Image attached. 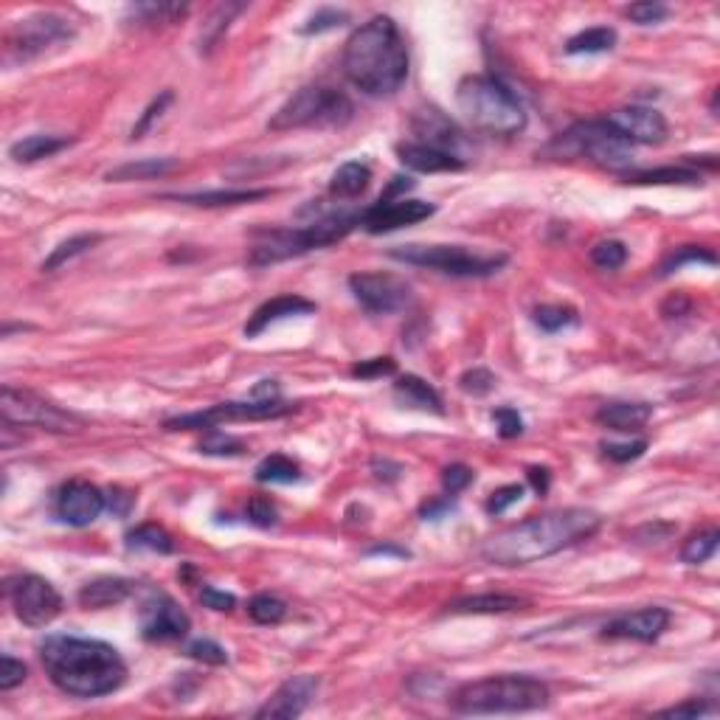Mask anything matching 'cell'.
Wrapping results in <instances>:
<instances>
[{
    "mask_svg": "<svg viewBox=\"0 0 720 720\" xmlns=\"http://www.w3.org/2000/svg\"><path fill=\"white\" fill-rule=\"evenodd\" d=\"M600 526V515L594 510H583V507L529 515L526 521H518V524L495 532L493 538L484 540L481 557L493 566H504V569L529 566V563H538L543 557L557 555L574 543L597 535Z\"/></svg>",
    "mask_w": 720,
    "mask_h": 720,
    "instance_id": "6da1fadb",
    "label": "cell"
},
{
    "mask_svg": "<svg viewBox=\"0 0 720 720\" xmlns=\"http://www.w3.org/2000/svg\"><path fill=\"white\" fill-rule=\"evenodd\" d=\"M40 661L51 684L74 698H102L124 687L127 664L121 653L99 639L45 636Z\"/></svg>",
    "mask_w": 720,
    "mask_h": 720,
    "instance_id": "7a4b0ae2",
    "label": "cell"
},
{
    "mask_svg": "<svg viewBox=\"0 0 720 720\" xmlns=\"http://www.w3.org/2000/svg\"><path fill=\"white\" fill-rule=\"evenodd\" d=\"M344 71L366 96H391L408 76V48L397 23L386 15L366 20L346 40Z\"/></svg>",
    "mask_w": 720,
    "mask_h": 720,
    "instance_id": "3957f363",
    "label": "cell"
},
{
    "mask_svg": "<svg viewBox=\"0 0 720 720\" xmlns=\"http://www.w3.org/2000/svg\"><path fill=\"white\" fill-rule=\"evenodd\" d=\"M549 687L532 675H490L462 684L450 698L459 715H518L549 706Z\"/></svg>",
    "mask_w": 720,
    "mask_h": 720,
    "instance_id": "277c9868",
    "label": "cell"
},
{
    "mask_svg": "<svg viewBox=\"0 0 720 720\" xmlns=\"http://www.w3.org/2000/svg\"><path fill=\"white\" fill-rule=\"evenodd\" d=\"M456 105L473 130L510 138L526 127V110L507 85L493 76H465L456 88Z\"/></svg>",
    "mask_w": 720,
    "mask_h": 720,
    "instance_id": "5b68a950",
    "label": "cell"
},
{
    "mask_svg": "<svg viewBox=\"0 0 720 720\" xmlns=\"http://www.w3.org/2000/svg\"><path fill=\"white\" fill-rule=\"evenodd\" d=\"M363 220L358 211H338V214H327L318 217L304 228H273V231H262L256 237L254 248L248 254V262L254 268H265V265H276L293 256H304L318 248H327L332 242L344 240L349 231H355Z\"/></svg>",
    "mask_w": 720,
    "mask_h": 720,
    "instance_id": "8992f818",
    "label": "cell"
},
{
    "mask_svg": "<svg viewBox=\"0 0 720 720\" xmlns=\"http://www.w3.org/2000/svg\"><path fill=\"white\" fill-rule=\"evenodd\" d=\"M355 116V105L349 96L335 88H321L310 85L301 88L296 96H290L285 105L273 113L268 121V130L285 133V130H304V127H344L346 121Z\"/></svg>",
    "mask_w": 720,
    "mask_h": 720,
    "instance_id": "52a82bcc",
    "label": "cell"
},
{
    "mask_svg": "<svg viewBox=\"0 0 720 720\" xmlns=\"http://www.w3.org/2000/svg\"><path fill=\"white\" fill-rule=\"evenodd\" d=\"M391 259L405 262V265H417V268H431L448 276L459 279H481V276H493L507 265V254H476L467 251L462 245H400L391 248Z\"/></svg>",
    "mask_w": 720,
    "mask_h": 720,
    "instance_id": "ba28073f",
    "label": "cell"
},
{
    "mask_svg": "<svg viewBox=\"0 0 720 720\" xmlns=\"http://www.w3.org/2000/svg\"><path fill=\"white\" fill-rule=\"evenodd\" d=\"M71 37H74L71 20L57 15V12H37V15L23 17L6 31L3 62L6 65H26V62L48 54L57 45L71 43Z\"/></svg>",
    "mask_w": 720,
    "mask_h": 720,
    "instance_id": "9c48e42d",
    "label": "cell"
},
{
    "mask_svg": "<svg viewBox=\"0 0 720 720\" xmlns=\"http://www.w3.org/2000/svg\"><path fill=\"white\" fill-rule=\"evenodd\" d=\"M555 150L563 155H585L588 161L611 172H625L633 164V144H628L605 119L580 121L569 127L555 141Z\"/></svg>",
    "mask_w": 720,
    "mask_h": 720,
    "instance_id": "30bf717a",
    "label": "cell"
},
{
    "mask_svg": "<svg viewBox=\"0 0 720 720\" xmlns=\"http://www.w3.org/2000/svg\"><path fill=\"white\" fill-rule=\"evenodd\" d=\"M0 414L6 425H20V428L34 425V428H43L51 434H76L85 428L82 417H76L34 391L15 389V386H3L0 391Z\"/></svg>",
    "mask_w": 720,
    "mask_h": 720,
    "instance_id": "8fae6325",
    "label": "cell"
},
{
    "mask_svg": "<svg viewBox=\"0 0 720 720\" xmlns=\"http://www.w3.org/2000/svg\"><path fill=\"white\" fill-rule=\"evenodd\" d=\"M6 594L15 616L29 628H45L62 614V597L40 574H17L6 583Z\"/></svg>",
    "mask_w": 720,
    "mask_h": 720,
    "instance_id": "7c38bea8",
    "label": "cell"
},
{
    "mask_svg": "<svg viewBox=\"0 0 720 720\" xmlns=\"http://www.w3.org/2000/svg\"><path fill=\"white\" fill-rule=\"evenodd\" d=\"M296 405H287L282 400H248V403H220L209 411L197 414H183L175 420H166V431H197V428H217L223 422H248V420H273L285 417Z\"/></svg>",
    "mask_w": 720,
    "mask_h": 720,
    "instance_id": "4fadbf2b",
    "label": "cell"
},
{
    "mask_svg": "<svg viewBox=\"0 0 720 720\" xmlns=\"http://www.w3.org/2000/svg\"><path fill=\"white\" fill-rule=\"evenodd\" d=\"M349 290L360 307L372 315L400 313L414 299L411 285L397 273H352Z\"/></svg>",
    "mask_w": 720,
    "mask_h": 720,
    "instance_id": "5bb4252c",
    "label": "cell"
},
{
    "mask_svg": "<svg viewBox=\"0 0 720 720\" xmlns=\"http://www.w3.org/2000/svg\"><path fill=\"white\" fill-rule=\"evenodd\" d=\"M141 636L147 642H178L192 630V619L164 591H150L141 602Z\"/></svg>",
    "mask_w": 720,
    "mask_h": 720,
    "instance_id": "9a60e30c",
    "label": "cell"
},
{
    "mask_svg": "<svg viewBox=\"0 0 720 720\" xmlns=\"http://www.w3.org/2000/svg\"><path fill=\"white\" fill-rule=\"evenodd\" d=\"M107 510V495L85 479L62 484L54 495V515L68 526H90Z\"/></svg>",
    "mask_w": 720,
    "mask_h": 720,
    "instance_id": "2e32d148",
    "label": "cell"
},
{
    "mask_svg": "<svg viewBox=\"0 0 720 720\" xmlns=\"http://www.w3.org/2000/svg\"><path fill=\"white\" fill-rule=\"evenodd\" d=\"M436 206L425 203V200H377L372 209L363 211L360 228H366L369 234H389L403 225H414L434 217Z\"/></svg>",
    "mask_w": 720,
    "mask_h": 720,
    "instance_id": "e0dca14e",
    "label": "cell"
},
{
    "mask_svg": "<svg viewBox=\"0 0 720 720\" xmlns=\"http://www.w3.org/2000/svg\"><path fill=\"white\" fill-rule=\"evenodd\" d=\"M605 121H608L628 144H647V147H653V144L667 141V133H670L664 116H661L659 110H653V107H619L614 113H608Z\"/></svg>",
    "mask_w": 720,
    "mask_h": 720,
    "instance_id": "ac0fdd59",
    "label": "cell"
},
{
    "mask_svg": "<svg viewBox=\"0 0 720 720\" xmlns=\"http://www.w3.org/2000/svg\"><path fill=\"white\" fill-rule=\"evenodd\" d=\"M315 692H318V675H293V678H287L285 684L270 695L265 704L256 709V718H299L301 712L313 704Z\"/></svg>",
    "mask_w": 720,
    "mask_h": 720,
    "instance_id": "d6986e66",
    "label": "cell"
},
{
    "mask_svg": "<svg viewBox=\"0 0 720 720\" xmlns=\"http://www.w3.org/2000/svg\"><path fill=\"white\" fill-rule=\"evenodd\" d=\"M670 611L667 608H639L633 614H622L611 619L605 628H602V639H630V642H656L664 630L670 628Z\"/></svg>",
    "mask_w": 720,
    "mask_h": 720,
    "instance_id": "ffe728a7",
    "label": "cell"
},
{
    "mask_svg": "<svg viewBox=\"0 0 720 720\" xmlns=\"http://www.w3.org/2000/svg\"><path fill=\"white\" fill-rule=\"evenodd\" d=\"M411 130L417 135L414 144H422V147H434V150L442 152H453L459 155V144H462V133L456 130V124L442 116L439 110L434 107H425V110H417L414 119H411Z\"/></svg>",
    "mask_w": 720,
    "mask_h": 720,
    "instance_id": "44dd1931",
    "label": "cell"
},
{
    "mask_svg": "<svg viewBox=\"0 0 720 720\" xmlns=\"http://www.w3.org/2000/svg\"><path fill=\"white\" fill-rule=\"evenodd\" d=\"M315 313V304L310 299H304V296H276V299L265 301L262 307H256L254 315L248 318V324H245V335L248 338H256V335H262V332L268 330L270 324H276V321H285V318H293V315H310Z\"/></svg>",
    "mask_w": 720,
    "mask_h": 720,
    "instance_id": "7402d4cb",
    "label": "cell"
},
{
    "mask_svg": "<svg viewBox=\"0 0 720 720\" xmlns=\"http://www.w3.org/2000/svg\"><path fill=\"white\" fill-rule=\"evenodd\" d=\"M397 155H400V164L414 169V172H422V175H436V172H459L465 169V161L453 152H442L434 150V147H422V144H400L397 147Z\"/></svg>",
    "mask_w": 720,
    "mask_h": 720,
    "instance_id": "603a6c76",
    "label": "cell"
},
{
    "mask_svg": "<svg viewBox=\"0 0 720 720\" xmlns=\"http://www.w3.org/2000/svg\"><path fill=\"white\" fill-rule=\"evenodd\" d=\"M135 583L133 580H124V577H99L93 583L82 585L79 588V605L82 608H93V611H102V608H113L124 602L133 594Z\"/></svg>",
    "mask_w": 720,
    "mask_h": 720,
    "instance_id": "cb8c5ba5",
    "label": "cell"
},
{
    "mask_svg": "<svg viewBox=\"0 0 720 720\" xmlns=\"http://www.w3.org/2000/svg\"><path fill=\"white\" fill-rule=\"evenodd\" d=\"M650 417H653V405L647 403H605L597 411V422L619 434H639Z\"/></svg>",
    "mask_w": 720,
    "mask_h": 720,
    "instance_id": "d4e9b609",
    "label": "cell"
},
{
    "mask_svg": "<svg viewBox=\"0 0 720 720\" xmlns=\"http://www.w3.org/2000/svg\"><path fill=\"white\" fill-rule=\"evenodd\" d=\"M71 144H74V138H68V135H26V138H20V141H15L9 147V158L17 161V164H34V161L57 155V152L71 147Z\"/></svg>",
    "mask_w": 720,
    "mask_h": 720,
    "instance_id": "484cf974",
    "label": "cell"
},
{
    "mask_svg": "<svg viewBox=\"0 0 720 720\" xmlns=\"http://www.w3.org/2000/svg\"><path fill=\"white\" fill-rule=\"evenodd\" d=\"M394 397L397 403L408 405V408H420V411H434V414H445L442 408V397L436 394L434 386H428L422 377L405 375L394 383Z\"/></svg>",
    "mask_w": 720,
    "mask_h": 720,
    "instance_id": "4316f807",
    "label": "cell"
},
{
    "mask_svg": "<svg viewBox=\"0 0 720 720\" xmlns=\"http://www.w3.org/2000/svg\"><path fill=\"white\" fill-rule=\"evenodd\" d=\"M630 186H701V172L687 166H659L642 172H625Z\"/></svg>",
    "mask_w": 720,
    "mask_h": 720,
    "instance_id": "83f0119b",
    "label": "cell"
},
{
    "mask_svg": "<svg viewBox=\"0 0 720 720\" xmlns=\"http://www.w3.org/2000/svg\"><path fill=\"white\" fill-rule=\"evenodd\" d=\"M524 605L526 600L512 594H476V597L450 602L448 614H512V611H521Z\"/></svg>",
    "mask_w": 720,
    "mask_h": 720,
    "instance_id": "f1b7e54d",
    "label": "cell"
},
{
    "mask_svg": "<svg viewBox=\"0 0 720 720\" xmlns=\"http://www.w3.org/2000/svg\"><path fill=\"white\" fill-rule=\"evenodd\" d=\"M180 166L178 158H141V161H130L107 172L110 183H127V180H155L172 175Z\"/></svg>",
    "mask_w": 720,
    "mask_h": 720,
    "instance_id": "f546056e",
    "label": "cell"
},
{
    "mask_svg": "<svg viewBox=\"0 0 720 720\" xmlns=\"http://www.w3.org/2000/svg\"><path fill=\"white\" fill-rule=\"evenodd\" d=\"M268 195V189H217V192H195V195H169V200L189 203V206H203V209H214V206L254 203V200H262V197Z\"/></svg>",
    "mask_w": 720,
    "mask_h": 720,
    "instance_id": "4dcf8cb0",
    "label": "cell"
},
{
    "mask_svg": "<svg viewBox=\"0 0 720 720\" xmlns=\"http://www.w3.org/2000/svg\"><path fill=\"white\" fill-rule=\"evenodd\" d=\"M372 183V169L360 161H349V164L338 166L330 180V195L341 197V200H352L360 197Z\"/></svg>",
    "mask_w": 720,
    "mask_h": 720,
    "instance_id": "1f68e13d",
    "label": "cell"
},
{
    "mask_svg": "<svg viewBox=\"0 0 720 720\" xmlns=\"http://www.w3.org/2000/svg\"><path fill=\"white\" fill-rule=\"evenodd\" d=\"M127 549H147V552H158V555H172L175 552V540H172V535L166 532L164 526L141 524L127 535Z\"/></svg>",
    "mask_w": 720,
    "mask_h": 720,
    "instance_id": "d6a6232c",
    "label": "cell"
},
{
    "mask_svg": "<svg viewBox=\"0 0 720 720\" xmlns=\"http://www.w3.org/2000/svg\"><path fill=\"white\" fill-rule=\"evenodd\" d=\"M299 479V465H296L293 459L282 456V453L265 456V459L256 465V481H262V484H293V481Z\"/></svg>",
    "mask_w": 720,
    "mask_h": 720,
    "instance_id": "836d02e7",
    "label": "cell"
},
{
    "mask_svg": "<svg viewBox=\"0 0 720 720\" xmlns=\"http://www.w3.org/2000/svg\"><path fill=\"white\" fill-rule=\"evenodd\" d=\"M616 45V31L608 26H594V29H585L580 34H574L566 51L569 54H602V51H611Z\"/></svg>",
    "mask_w": 720,
    "mask_h": 720,
    "instance_id": "e575fe53",
    "label": "cell"
},
{
    "mask_svg": "<svg viewBox=\"0 0 720 720\" xmlns=\"http://www.w3.org/2000/svg\"><path fill=\"white\" fill-rule=\"evenodd\" d=\"M245 9V3H223L211 12L209 23H203V34H200V51H209L214 45L220 43L223 31H228L231 20L240 15Z\"/></svg>",
    "mask_w": 720,
    "mask_h": 720,
    "instance_id": "d590c367",
    "label": "cell"
},
{
    "mask_svg": "<svg viewBox=\"0 0 720 720\" xmlns=\"http://www.w3.org/2000/svg\"><path fill=\"white\" fill-rule=\"evenodd\" d=\"M99 240H102L99 234H76V237H71V240L60 242V245L51 251V256L45 259L43 268L40 270H43V273H54V270L62 268V265H68L74 256L90 251V248H93V245H96Z\"/></svg>",
    "mask_w": 720,
    "mask_h": 720,
    "instance_id": "8d00e7d4",
    "label": "cell"
},
{
    "mask_svg": "<svg viewBox=\"0 0 720 720\" xmlns=\"http://www.w3.org/2000/svg\"><path fill=\"white\" fill-rule=\"evenodd\" d=\"M186 9L189 6L183 3H138L127 9V15H133L138 23L155 26V23H175L178 17L186 15Z\"/></svg>",
    "mask_w": 720,
    "mask_h": 720,
    "instance_id": "74e56055",
    "label": "cell"
},
{
    "mask_svg": "<svg viewBox=\"0 0 720 720\" xmlns=\"http://www.w3.org/2000/svg\"><path fill=\"white\" fill-rule=\"evenodd\" d=\"M718 540H720V532L715 526H709L704 532H698V535H692L684 546H681V560L684 563H690V566H698V563H706L709 557L715 555V549H718Z\"/></svg>",
    "mask_w": 720,
    "mask_h": 720,
    "instance_id": "f35d334b",
    "label": "cell"
},
{
    "mask_svg": "<svg viewBox=\"0 0 720 720\" xmlns=\"http://www.w3.org/2000/svg\"><path fill=\"white\" fill-rule=\"evenodd\" d=\"M535 324H538L543 332H560L566 327H574L577 324V310L571 307H563V304H540L535 310Z\"/></svg>",
    "mask_w": 720,
    "mask_h": 720,
    "instance_id": "ab89813d",
    "label": "cell"
},
{
    "mask_svg": "<svg viewBox=\"0 0 720 720\" xmlns=\"http://www.w3.org/2000/svg\"><path fill=\"white\" fill-rule=\"evenodd\" d=\"M701 262L704 265H718V256H715V251L701 248V245H684L661 265V276H670V273L681 270L684 265H701Z\"/></svg>",
    "mask_w": 720,
    "mask_h": 720,
    "instance_id": "60d3db41",
    "label": "cell"
},
{
    "mask_svg": "<svg viewBox=\"0 0 720 720\" xmlns=\"http://www.w3.org/2000/svg\"><path fill=\"white\" fill-rule=\"evenodd\" d=\"M248 616L259 625H279L287 616V605L273 594H256L254 600L248 602Z\"/></svg>",
    "mask_w": 720,
    "mask_h": 720,
    "instance_id": "b9f144b4",
    "label": "cell"
},
{
    "mask_svg": "<svg viewBox=\"0 0 720 720\" xmlns=\"http://www.w3.org/2000/svg\"><path fill=\"white\" fill-rule=\"evenodd\" d=\"M242 450H245L242 439L223 434L217 428H211L209 434L203 436V442H200V453H206V456H240Z\"/></svg>",
    "mask_w": 720,
    "mask_h": 720,
    "instance_id": "7bdbcfd3",
    "label": "cell"
},
{
    "mask_svg": "<svg viewBox=\"0 0 720 720\" xmlns=\"http://www.w3.org/2000/svg\"><path fill=\"white\" fill-rule=\"evenodd\" d=\"M625 259H628V248H625V242L619 240H602L591 248V262L602 270L622 268Z\"/></svg>",
    "mask_w": 720,
    "mask_h": 720,
    "instance_id": "ee69618b",
    "label": "cell"
},
{
    "mask_svg": "<svg viewBox=\"0 0 720 720\" xmlns=\"http://www.w3.org/2000/svg\"><path fill=\"white\" fill-rule=\"evenodd\" d=\"M186 656L195 661H203V664H211V667H223V664H228L225 647H220L217 642H211V639H195V642H189V645H186Z\"/></svg>",
    "mask_w": 720,
    "mask_h": 720,
    "instance_id": "f6af8a7d",
    "label": "cell"
},
{
    "mask_svg": "<svg viewBox=\"0 0 720 720\" xmlns=\"http://www.w3.org/2000/svg\"><path fill=\"white\" fill-rule=\"evenodd\" d=\"M172 105V90H164L158 99H152V105L144 110V116L138 119V124L133 127V133H130V138L133 141H138V138H144V135L150 133L152 130V124H155V119H161L164 116V110L166 107Z\"/></svg>",
    "mask_w": 720,
    "mask_h": 720,
    "instance_id": "bcb514c9",
    "label": "cell"
},
{
    "mask_svg": "<svg viewBox=\"0 0 720 720\" xmlns=\"http://www.w3.org/2000/svg\"><path fill=\"white\" fill-rule=\"evenodd\" d=\"M524 498V487L521 484H504V487H498L490 498H487V504H484V510L490 512V515H501V512H507L512 504H518Z\"/></svg>",
    "mask_w": 720,
    "mask_h": 720,
    "instance_id": "7dc6e473",
    "label": "cell"
},
{
    "mask_svg": "<svg viewBox=\"0 0 720 720\" xmlns=\"http://www.w3.org/2000/svg\"><path fill=\"white\" fill-rule=\"evenodd\" d=\"M667 15H670V9L664 3H653V0L628 6V17L636 26H653V23H661Z\"/></svg>",
    "mask_w": 720,
    "mask_h": 720,
    "instance_id": "c3c4849f",
    "label": "cell"
},
{
    "mask_svg": "<svg viewBox=\"0 0 720 720\" xmlns=\"http://www.w3.org/2000/svg\"><path fill=\"white\" fill-rule=\"evenodd\" d=\"M248 518H251V524L262 526V529H268L279 521V510H276V504L265 498V495H254L251 501H248Z\"/></svg>",
    "mask_w": 720,
    "mask_h": 720,
    "instance_id": "681fc988",
    "label": "cell"
},
{
    "mask_svg": "<svg viewBox=\"0 0 720 720\" xmlns=\"http://www.w3.org/2000/svg\"><path fill=\"white\" fill-rule=\"evenodd\" d=\"M473 479H476V473L467 465H450L442 470V487L448 495H459L462 490H467Z\"/></svg>",
    "mask_w": 720,
    "mask_h": 720,
    "instance_id": "f907efd6",
    "label": "cell"
},
{
    "mask_svg": "<svg viewBox=\"0 0 720 720\" xmlns=\"http://www.w3.org/2000/svg\"><path fill=\"white\" fill-rule=\"evenodd\" d=\"M349 15L346 12H338V9H318L310 20H307V26H304V34H321V31H330V29H338V26H344Z\"/></svg>",
    "mask_w": 720,
    "mask_h": 720,
    "instance_id": "816d5d0a",
    "label": "cell"
},
{
    "mask_svg": "<svg viewBox=\"0 0 720 720\" xmlns=\"http://www.w3.org/2000/svg\"><path fill=\"white\" fill-rule=\"evenodd\" d=\"M397 363L391 358H372V360H360L352 366V377H360V380H377V377H389L394 375Z\"/></svg>",
    "mask_w": 720,
    "mask_h": 720,
    "instance_id": "f5cc1de1",
    "label": "cell"
},
{
    "mask_svg": "<svg viewBox=\"0 0 720 720\" xmlns=\"http://www.w3.org/2000/svg\"><path fill=\"white\" fill-rule=\"evenodd\" d=\"M715 712H718L715 704H709L704 698H690L684 704L664 709L661 715H667V718H704V715H715Z\"/></svg>",
    "mask_w": 720,
    "mask_h": 720,
    "instance_id": "db71d44e",
    "label": "cell"
},
{
    "mask_svg": "<svg viewBox=\"0 0 720 720\" xmlns=\"http://www.w3.org/2000/svg\"><path fill=\"white\" fill-rule=\"evenodd\" d=\"M3 670H0V690L9 692L20 687L23 681H26V664L23 661H17L15 656H3Z\"/></svg>",
    "mask_w": 720,
    "mask_h": 720,
    "instance_id": "11a10c76",
    "label": "cell"
},
{
    "mask_svg": "<svg viewBox=\"0 0 720 720\" xmlns=\"http://www.w3.org/2000/svg\"><path fill=\"white\" fill-rule=\"evenodd\" d=\"M459 386H462V391H467V394H476V397H481V394L493 391L495 377H493V372H487V369H470V372L462 375Z\"/></svg>",
    "mask_w": 720,
    "mask_h": 720,
    "instance_id": "9f6ffc18",
    "label": "cell"
},
{
    "mask_svg": "<svg viewBox=\"0 0 720 720\" xmlns=\"http://www.w3.org/2000/svg\"><path fill=\"white\" fill-rule=\"evenodd\" d=\"M493 420L498 425V434L504 436V439L524 434V420H521V414L515 408H498V411H493Z\"/></svg>",
    "mask_w": 720,
    "mask_h": 720,
    "instance_id": "6f0895ef",
    "label": "cell"
},
{
    "mask_svg": "<svg viewBox=\"0 0 720 720\" xmlns=\"http://www.w3.org/2000/svg\"><path fill=\"white\" fill-rule=\"evenodd\" d=\"M602 450H605L608 459L625 465V462H633V459H639V456L645 453L647 442L645 439H636V442H630V445H602Z\"/></svg>",
    "mask_w": 720,
    "mask_h": 720,
    "instance_id": "680465c9",
    "label": "cell"
},
{
    "mask_svg": "<svg viewBox=\"0 0 720 720\" xmlns=\"http://www.w3.org/2000/svg\"><path fill=\"white\" fill-rule=\"evenodd\" d=\"M200 602H203L206 608H211V611H231V608L237 605V597H234V594H225V591L214 588V585H203Z\"/></svg>",
    "mask_w": 720,
    "mask_h": 720,
    "instance_id": "91938a15",
    "label": "cell"
},
{
    "mask_svg": "<svg viewBox=\"0 0 720 720\" xmlns=\"http://www.w3.org/2000/svg\"><path fill=\"white\" fill-rule=\"evenodd\" d=\"M135 504V498L130 493H124V490H110V495H107V507H110V512L113 515H127L130 512V507Z\"/></svg>",
    "mask_w": 720,
    "mask_h": 720,
    "instance_id": "94428289",
    "label": "cell"
},
{
    "mask_svg": "<svg viewBox=\"0 0 720 720\" xmlns=\"http://www.w3.org/2000/svg\"><path fill=\"white\" fill-rule=\"evenodd\" d=\"M690 299L687 296H681V293H675L670 299L661 304V313L667 315V318H675V315H687L690 313Z\"/></svg>",
    "mask_w": 720,
    "mask_h": 720,
    "instance_id": "6125c7cd",
    "label": "cell"
},
{
    "mask_svg": "<svg viewBox=\"0 0 720 720\" xmlns=\"http://www.w3.org/2000/svg\"><path fill=\"white\" fill-rule=\"evenodd\" d=\"M450 507H453V504H450V498H442V501H431V504H422L420 515L425 518V521H428V518H431V521H436V518H442V515H445V512H448Z\"/></svg>",
    "mask_w": 720,
    "mask_h": 720,
    "instance_id": "be15d7a7",
    "label": "cell"
},
{
    "mask_svg": "<svg viewBox=\"0 0 720 720\" xmlns=\"http://www.w3.org/2000/svg\"><path fill=\"white\" fill-rule=\"evenodd\" d=\"M529 481L540 495L549 490V470L546 467H529Z\"/></svg>",
    "mask_w": 720,
    "mask_h": 720,
    "instance_id": "e7e4bbea",
    "label": "cell"
},
{
    "mask_svg": "<svg viewBox=\"0 0 720 720\" xmlns=\"http://www.w3.org/2000/svg\"><path fill=\"white\" fill-rule=\"evenodd\" d=\"M366 555H397V557H408L405 549H397V546H372Z\"/></svg>",
    "mask_w": 720,
    "mask_h": 720,
    "instance_id": "03108f58",
    "label": "cell"
}]
</instances>
